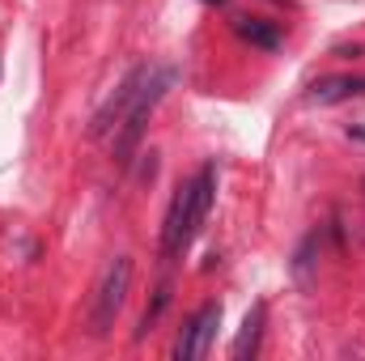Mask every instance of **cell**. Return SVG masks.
Masks as SVG:
<instances>
[{"label": "cell", "instance_id": "cell-5", "mask_svg": "<svg viewBox=\"0 0 365 361\" xmlns=\"http://www.w3.org/2000/svg\"><path fill=\"white\" fill-rule=\"evenodd\" d=\"M365 93V77H327V81H314L310 86V102H349V98H361Z\"/></svg>", "mask_w": 365, "mask_h": 361}, {"label": "cell", "instance_id": "cell-1", "mask_svg": "<svg viewBox=\"0 0 365 361\" xmlns=\"http://www.w3.org/2000/svg\"><path fill=\"white\" fill-rule=\"evenodd\" d=\"M166 81L170 77L162 68L140 64V68H132L123 77V86L110 93L102 102V111L93 115L90 136H110L115 132V158H119V166L132 162V153H136V145H140V136L149 128V115H153V106L166 93Z\"/></svg>", "mask_w": 365, "mask_h": 361}, {"label": "cell", "instance_id": "cell-2", "mask_svg": "<svg viewBox=\"0 0 365 361\" xmlns=\"http://www.w3.org/2000/svg\"><path fill=\"white\" fill-rule=\"evenodd\" d=\"M212 195H217V166H200V171L175 191L170 213H166V221H162V247H158L166 264L179 260L182 251L195 243V234H200V225H204V217H208V208H212Z\"/></svg>", "mask_w": 365, "mask_h": 361}, {"label": "cell", "instance_id": "cell-4", "mask_svg": "<svg viewBox=\"0 0 365 361\" xmlns=\"http://www.w3.org/2000/svg\"><path fill=\"white\" fill-rule=\"evenodd\" d=\"M217 327H221V302H204L187 327L179 332V345H175V357L179 361H195V357H208L212 340H217Z\"/></svg>", "mask_w": 365, "mask_h": 361}, {"label": "cell", "instance_id": "cell-7", "mask_svg": "<svg viewBox=\"0 0 365 361\" xmlns=\"http://www.w3.org/2000/svg\"><path fill=\"white\" fill-rule=\"evenodd\" d=\"M234 30L251 43V47H264V51H276L284 39H280V30H276L272 21H264V17H238L234 21Z\"/></svg>", "mask_w": 365, "mask_h": 361}, {"label": "cell", "instance_id": "cell-3", "mask_svg": "<svg viewBox=\"0 0 365 361\" xmlns=\"http://www.w3.org/2000/svg\"><path fill=\"white\" fill-rule=\"evenodd\" d=\"M128 285H132V260L119 255V260L106 268L98 293H93V310H90V332L93 336H106V332L115 327V319H119V310H123V302H128Z\"/></svg>", "mask_w": 365, "mask_h": 361}, {"label": "cell", "instance_id": "cell-6", "mask_svg": "<svg viewBox=\"0 0 365 361\" xmlns=\"http://www.w3.org/2000/svg\"><path fill=\"white\" fill-rule=\"evenodd\" d=\"M264 319H268V306H264V302H255V306H251V315H247V323H242V332H238V340H234V349H230L238 361H251L255 353H259Z\"/></svg>", "mask_w": 365, "mask_h": 361}, {"label": "cell", "instance_id": "cell-8", "mask_svg": "<svg viewBox=\"0 0 365 361\" xmlns=\"http://www.w3.org/2000/svg\"><path fill=\"white\" fill-rule=\"evenodd\" d=\"M166 306H170V285H162V289H158V298H153V306L145 310V319H140V327H136V340H140V336H145V332H149V327L158 323V315H162Z\"/></svg>", "mask_w": 365, "mask_h": 361}, {"label": "cell", "instance_id": "cell-9", "mask_svg": "<svg viewBox=\"0 0 365 361\" xmlns=\"http://www.w3.org/2000/svg\"><path fill=\"white\" fill-rule=\"evenodd\" d=\"M208 4H225V0H208Z\"/></svg>", "mask_w": 365, "mask_h": 361}]
</instances>
